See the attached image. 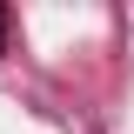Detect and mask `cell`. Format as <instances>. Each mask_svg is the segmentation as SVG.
<instances>
[{
    "label": "cell",
    "instance_id": "6da1fadb",
    "mask_svg": "<svg viewBox=\"0 0 134 134\" xmlns=\"http://www.w3.org/2000/svg\"><path fill=\"white\" fill-rule=\"evenodd\" d=\"M7 34H14V14L0 7V54H7Z\"/></svg>",
    "mask_w": 134,
    "mask_h": 134
}]
</instances>
